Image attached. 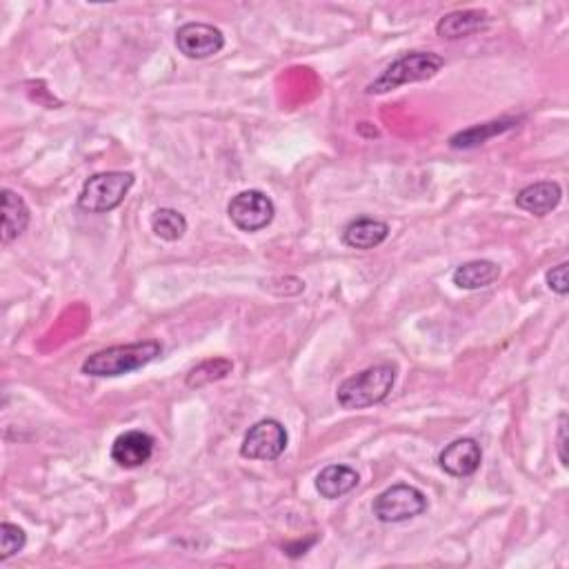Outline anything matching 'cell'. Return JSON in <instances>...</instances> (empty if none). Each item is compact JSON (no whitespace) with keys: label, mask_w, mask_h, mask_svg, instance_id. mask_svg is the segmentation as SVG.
I'll use <instances>...</instances> for the list:
<instances>
[{"label":"cell","mask_w":569,"mask_h":569,"mask_svg":"<svg viewBox=\"0 0 569 569\" xmlns=\"http://www.w3.org/2000/svg\"><path fill=\"white\" fill-rule=\"evenodd\" d=\"M163 354V345L158 341H143L132 345H114L101 349L83 363V374L94 378H114L132 374L143 369Z\"/></svg>","instance_id":"obj_1"},{"label":"cell","mask_w":569,"mask_h":569,"mask_svg":"<svg viewBox=\"0 0 569 569\" xmlns=\"http://www.w3.org/2000/svg\"><path fill=\"white\" fill-rule=\"evenodd\" d=\"M396 365L381 363L345 378L338 385L336 401L343 409H365L383 403L394 389Z\"/></svg>","instance_id":"obj_2"},{"label":"cell","mask_w":569,"mask_h":569,"mask_svg":"<svg viewBox=\"0 0 569 569\" xmlns=\"http://www.w3.org/2000/svg\"><path fill=\"white\" fill-rule=\"evenodd\" d=\"M445 67V61L432 52H409L389 65L376 81L367 87V94H387L409 83H421L434 78Z\"/></svg>","instance_id":"obj_3"},{"label":"cell","mask_w":569,"mask_h":569,"mask_svg":"<svg viewBox=\"0 0 569 569\" xmlns=\"http://www.w3.org/2000/svg\"><path fill=\"white\" fill-rule=\"evenodd\" d=\"M136 178L129 172H103L87 178L81 196H78V207L89 214H107L112 209L121 207L134 187Z\"/></svg>","instance_id":"obj_4"},{"label":"cell","mask_w":569,"mask_h":569,"mask_svg":"<svg viewBox=\"0 0 569 569\" xmlns=\"http://www.w3.org/2000/svg\"><path fill=\"white\" fill-rule=\"evenodd\" d=\"M372 512L381 523H405L427 512V496L414 485H394L374 498Z\"/></svg>","instance_id":"obj_5"},{"label":"cell","mask_w":569,"mask_h":569,"mask_svg":"<svg viewBox=\"0 0 569 569\" xmlns=\"http://www.w3.org/2000/svg\"><path fill=\"white\" fill-rule=\"evenodd\" d=\"M227 214L232 223L241 229V232L254 234L261 232L269 223L274 221L276 207L261 189H245V192L236 194L227 205Z\"/></svg>","instance_id":"obj_6"},{"label":"cell","mask_w":569,"mask_h":569,"mask_svg":"<svg viewBox=\"0 0 569 569\" xmlns=\"http://www.w3.org/2000/svg\"><path fill=\"white\" fill-rule=\"evenodd\" d=\"M289 443L287 429L274 418H263L254 423L243 438L241 456L247 461H276Z\"/></svg>","instance_id":"obj_7"},{"label":"cell","mask_w":569,"mask_h":569,"mask_svg":"<svg viewBox=\"0 0 569 569\" xmlns=\"http://www.w3.org/2000/svg\"><path fill=\"white\" fill-rule=\"evenodd\" d=\"M176 47L192 61H205L225 47V36L218 27L207 23H187L176 32Z\"/></svg>","instance_id":"obj_8"},{"label":"cell","mask_w":569,"mask_h":569,"mask_svg":"<svg viewBox=\"0 0 569 569\" xmlns=\"http://www.w3.org/2000/svg\"><path fill=\"white\" fill-rule=\"evenodd\" d=\"M483 449L474 438H458V441L449 443L441 454H438V463H441L443 472L454 478H467L476 474L481 467Z\"/></svg>","instance_id":"obj_9"},{"label":"cell","mask_w":569,"mask_h":569,"mask_svg":"<svg viewBox=\"0 0 569 569\" xmlns=\"http://www.w3.org/2000/svg\"><path fill=\"white\" fill-rule=\"evenodd\" d=\"M154 456V438L141 429H129L112 445V461L123 469H136Z\"/></svg>","instance_id":"obj_10"},{"label":"cell","mask_w":569,"mask_h":569,"mask_svg":"<svg viewBox=\"0 0 569 569\" xmlns=\"http://www.w3.org/2000/svg\"><path fill=\"white\" fill-rule=\"evenodd\" d=\"M489 25H492V18L483 9H458L438 21L436 34L447 41H458V38L485 32Z\"/></svg>","instance_id":"obj_11"},{"label":"cell","mask_w":569,"mask_h":569,"mask_svg":"<svg viewBox=\"0 0 569 569\" xmlns=\"http://www.w3.org/2000/svg\"><path fill=\"white\" fill-rule=\"evenodd\" d=\"M563 198V189L554 181H541L534 185L523 187L516 196V205L523 209L527 214L534 216H545L549 212H554Z\"/></svg>","instance_id":"obj_12"},{"label":"cell","mask_w":569,"mask_h":569,"mask_svg":"<svg viewBox=\"0 0 569 569\" xmlns=\"http://www.w3.org/2000/svg\"><path fill=\"white\" fill-rule=\"evenodd\" d=\"M389 236V225L376 218H356L343 229V243L352 249H374L383 245Z\"/></svg>","instance_id":"obj_13"},{"label":"cell","mask_w":569,"mask_h":569,"mask_svg":"<svg viewBox=\"0 0 569 569\" xmlns=\"http://www.w3.org/2000/svg\"><path fill=\"white\" fill-rule=\"evenodd\" d=\"M358 481H361V476L349 465H327L323 472L316 476V492L327 498V501H336V498L356 489Z\"/></svg>","instance_id":"obj_14"},{"label":"cell","mask_w":569,"mask_h":569,"mask_svg":"<svg viewBox=\"0 0 569 569\" xmlns=\"http://www.w3.org/2000/svg\"><path fill=\"white\" fill-rule=\"evenodd\" d=\"M29 225V207L21 194L3 189V243L16 241Z\"/></svg>","instance_id":"obj_15"},{"label":"cell","mask_w":569,"mask_h":569,"mask_svg":"<svg viewBox=\"0 0 569 569\" xmlns=\"http://www.w3.org/2000/svg\"><path fill=\"white\" fill-rule=\"evenodd\" d=\"M501 276V265L494 261H469L454 272V285L461 289H483L498 281Z\"/></svg>","instance_id":"obj_16"},{"label":"cell","mask_w":569,"mask_h":569,"mask_svg":"<svg viewBox=\"0 0 569 569\" xmlns=\"http://www.w3.org/2000/svg\"><path fill=\"white\" fill-rule=\"evenodd\" d=\"M516 123L514 121H492V123H483V125H474L465 129V132H458L452 138H449V145L454 149H472L487 143L489 138H494L503 132H509L514 129Z\"/></svg>","instance_id":"obj_17"},{"label":"cell","mask_w":569,"mask_h":569,"mask_svg":"<svg viewBox=\"0 0 569 569\" xmlns=\"http://www.w3.org/2000/svg\"><path fill=\"white\" fill-rule=\"evenodd\" d=\"M149 223H152V232L169 243L181 241L187 232V218L178 212V209H172V207L156 209Z\"/></svg>","instance_id":"obj_18"},{"label":"cell","mask_w":569,"mask_h":569,"mask_svg":"<svg viewBox=\"0 0 569 569\" xmlns=\"http://www.w3.org/2000/svg\"><path fill=\"white\" fill-rule=\"evenodd\" d=\"M234 363L227 361V358H209V361H203L201 365H196L192 372L187 374V387H205L209 383L223 381L227 374H232Z\"/></svg>","instance_id":"obj_19"},{"label":"cell","mask_w":569,"mask_h":569,"mask_svg":"<svg viewBox=\"0 0 569 569\" xmlns=\"http://www.w3.org/2000/svg\"><path fill=\"white\" fill-rule=\"evenodd\" d=\"M27 543L25 532L14 523H3L0 525V561H7L14 554L21 552Z\"/></svg>","instance_id":"obj_20"},{"label":"cell","mask_w":569,"mask_h":569,"mask_svg":"<svg viewBox=\"0 0 569 569\" xmlns=\"http://www.w3.org/2000/svg\"><path fill=\"white\" fill-rule=\"evenodd\" d=\"M567 263H561V265H556V267H552L547 272V285H549V289H552V292H556L558 296H567V292H569V281H567Z\"/></svg>","instance_id":"obj_21"},{"label":"cell","mask_w":569,"mask_h":569,"mask_svg":"<svg viewBox=\"0 0 569 569\" xmlns=\"http://www.w3.org/2000/svg\"><path fill=\"white\" fill-rule=\"evenodd\" d=\"M558 445V458H561V465L563 467H567L569 463H567V416L565 414H561V421H558V441H556Z\"/></svg>","instance_id":"obj_22"}]
</instances>
